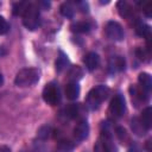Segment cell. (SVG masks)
<instances>
[{"label":"cell","mask_w":152,"mask_h":152,"mask_svg":"<svg viewBox=\"0 0 152 152\" xmlns=\"http://www.w3.org/2000/svg\"><path fill=\"white\" fill-rule=\"evenodd\" d=\"M140 120L141 122L144 124V126L150 129L152 127V108L151 107H146L142 113H141V116H140Z\"/></svg>","instance_id":"19"},{"label":"cell","mask_w":152,"mask_h":152,"mask_svg":"<svg viewBox=\"0 0 152 152\" xmlns=\"http://www.w3.org/2000/svg\"><path fill=\"white\" fill-rule=\"evenodd\" d=\"M80 86L77 82H69L66 86H65V89H64V93H65V96L66 99L69 100H76L78 96H80Z\"/></svg>","instance_id":"11"},{"label":"cell","mask_w":152,"mask_h":152,"mask_svg":"<svg viewBox=\"0 0 152 152\" xmlns=\"http://www.w3.org/2000/svg\"><path fill=\"white\" fill-rule=\"evenodd\" d=\"M37 6H38V8L42 7L43 10H48V8L50 7V2H49V1H39V2L37 4Z\"/></svg>","instance_id":"29"},{"label":"cell","mask_w":152,"mask_h":152,"mask_svg":"<svg viewBox=\"0 0 152 152\" xmlns=\"http://www.w3.org/2000/svg\"><path fill=\"white\" fill-rule=\"evenodd\" d=\"M76 5L78 6V8H80L82 12H88V10H89L88 2H86V1H77Z\"/></svg>","instance_id":"28"},{"label":"cell","mask_w":152,"mask_h":152,"mask_svg":"<svg viewBox=\"0 0 152 152\" xmlns=\"http://www.w3.org/2000/svg\"><path fill=\"white\" fill-rule=\"evenodd\" d=\"M40 78V71L37 68L20 69L14 78V83L18 87H30L36 84Z\"/></svg>","instance_id":"2"},{"label":"cell","mask_w":152,"mask_h":152,"mask_svg":"<svg viewBox=\"0 0 152 152\" xmlns=\"http://www.w3.org/2000/svg\"><path fill=\"white\" fill-rule=\"evenodd\" d=\"M89 135V125L86 119L80 120L74 127V137L77 141H83Z\"/></svg>","instance_id":"7"},{"label":"cell","mask_w":152,"mask_h":152,"mask_svg":"<svg viewBox=\"0 0 152 152\" xmlns=\"http://www.w3.org/2000/svg\"><path fill=\"white\" fill-rule=\"evenodd\" d=\"M74 148V144L70 140L62 139L57 144V151L58 152H71Z\"/></svg>","instance_id":"22"},{"label":"cell","mask_w":152,"mask_h":152,"mask_svg":"<svg viewBox=\"0 0 152 152\" xmlns=\"http://www.w3.org/2000/svg\"><path fill=\"white\" fill-rule=\"evenodd\" d=\"M125 68H126V61H125L124 57H121V56H113V57L109 58L108 70H109L110 74L124 71Z\"/></svg>","instance_id":"8"},{"label":"cell","mask_w":152,"mask_h":152,"mask_svg":"<svg viewBox=\"0 0 152 152\" xmlns=\"http://www.w3.org/2000/svg\"><path fill=\"white\" fill-rule=\"evenodd\" d=\"M59 12H61V14L63 17L71 19V18H74L75 8H74V6H72L71 2H63L61 5V7H59Z\"/></svg>","instance_id":"20"},{"label":"cell","mask_w":152,"mask_h":152,"mask_svg":"<svg viewBox=\"0 0 152 152\" xmlns=\"http://www.w3.org/2000/svg\"><path fill=\"white\" fill-rule=\"evenodd\" d=\"M52 133V128L50 125H43L42 127H39V129L37 131V137L42 140H46L50 134Z\"/></svg>","instance_id":"23"},{"label":"cell","mask_w":152,"mask_h":152,"mask_svg":"<svg viewBox=\"0 0 152 152\" xmlns=\"http://www.w3.org/2000/svg\"><path fill=\"white\" fill-rule=\"evenodd\" d=\"M81 113V107L78 103H71L64 109V115L69 119H76Z\"/></svg>","instance_id":"18"},{"label":"cell","mask_w":152,"mask_h":152,"mask_svg":"<svg viewBox=\"0 0 152 152\" xmlns=\"http://www.w3.org/2000/svg\"><path fill=\"white\" fill-rule=\"evenodd\" d=\"M23 24L30 31H34L38 28L40 24V14H39V8L36 4L30 2L28 7L23 14Z\"/></svg>","instance_id":"3"},{"label":"cell","mask_w":152,"mask_h":152,"mask_svg":"<svg viewBox=\"0 0 152 152\" xmlns=\"http://www.w3.org/2000/svg\"><path fill=\"white\" fill-rule=\"evenodd\" d=\"M84 75V71L83 69L80 66V65H72L68 72V77L71 82H77L80 81Z\"/></svg>","instance_id":"17"},{"label":"cell","mask_w":152,"mask_h":152,"mask_svg":"<svg viewBox=\"0 0 152 152\" xmlns=\"http://www.w3.org/2000/svg\"><path fill=\"white\" fill-rule=\"evenodd\" d=\"M134 30H135V33H137L139 37L145 38L146 40L151 38V27H150L147 24H144L142 21L137 20L135 26H134Z\"/></svg>","instance_id":"12"},{"label":"cell","mask_w":152,"mask_h":152,"mask_svg":"<svg viewBox=\"0 0 152 152\" xmlns=\"http://www.w3.org/2000/svg\"><path fill=\"white\" fill-rule=\"evenodd\" d=\"M84 152H87V151H84Z\"/></svg>","instance_id":"34"},{"label":"cell","mask_w":152,"mask_h":152,"mask_svg":"<svg viewBox=\"0 0 152 152\" xmlns=\"http://www.w3.org/2000/svg\"><path fill=\"white\" fill-rule=\"evenodd\" d=\"M125 110H126V102H125L124 96L120 95V94L115 95L112 99V101L109 103V107H108L109 118L112 120H118L125 114Z\"/></svg>","instance_id":"4"},{"label":"cell","mask_w":152,"mask_h":152,"mask_svg":"<svg viewBox=\"0 0 152 152\" xmlns=\"http://www.w3.org/2000/svg\"><path fill=\"white\" fill-rule=\"evenodd\" d=\"M108 95H109V88L107 86H103V84L96 86L88 93L86 97V106L89 109L95 110L108 97Z\"/></svg>","instance_id":"1"},{"label":"cell","mask_w":152,"mask_h":152,"mask_svg":"<svg viewBox=\"0 0 152 152\" xmlns=\"http://www.w3.org/2000/svg\"><path fill=\"white\" fill-rule=\"evenodd\" d=\"M104 31H106V36H107L110 40L121 42V40H124V38H125L124 28H122V26H121L118 21H114V20L108 21L107 25H106Z\"/></svg>","instance_id":"6"},{"label":"cell","mask_w":152,"mask_h":152,"mask_svg":"<svg viewBox=\"0 0 152 152\" xmlns=\"http://www.w3.org/2000/svg\"><path fill=\"white\" fill-rule=\"evenodd\" d=\"M131 128H132L133 133L139 135V137H142L148 132V129L144 126V124L141 122L140 118H138V116H133L131 119Z\"/></svg>","instance_id":"10"},{"label":"cell","mask_w":152,"mask_h":152,"mask_svg":"<svg viewBox=\"0 0 152 152\" xmlns=\"http://www.w3.org/2000/svg\"><path fill=\"white\" fill-rule=\"evenodd\" d=\"M116 8H118V12L120 14V17L122 18H129L133 15V8L132 6L125 1V0H120L116 2Z\"/></svg>","instance_id":"14"},{"label":"cell","mask_w":152,"mask_h":152,"mask_svg":"<svg viewBox=\"0 0 152 152\" xmlns=\"http://www.w3.org/2000/svg\"><path fill=\"white\" fill-rule=\"evenodd\" d=\"M115 132H116V135H118L119 140H120L122 144L129 140V138H128V135H127V132H126V129H125L124 127H116Z\"/></svg>","instance_id":"25"},{"label":"cell","mask_w":152,"mask_h":152,"mask_svg":"<svg viewBox=\"0 0 152 152\" xmlns=\"http://www.w3.org/2000/svg\"><path fill=\"white\" fill-rule=\"evenodd\" d=\"M0 6H1V1H0Z\"/></svg>","instance_id":"33"},{"label":"cell","mask_w":152,"mask_h":152,"mask_svg":"<svg viewBox=\"0 0 152 152\" xmlns=\"http://www.w3.org/2000/svg\"><path fill=\"white\" fill-rule=\"evenodd\" d=\"M138 83H139V87L141 89H144L146 93L150 94L151 89H152V78H151V75L147 74V72H140L139 76H138Z\"/></svg>","instance_id":"13"},{"label":"cell","mask_w":152,"mask_h":152,"mask_svg":"<svg viewBox=\"0 0 152 152\" xmlns=\"http://www.w3.org/2000/svg\"><path fill=\"white\" fill-rule=\"evenodd\" d=\"M70 30L75 33H88L91 30V24L88 21H76L70 25Z\"/></svg>","instance_id":"16"},{"label":"cell","mask_w":152,"mask_h":152,"mask_svg":"<svg viewBox=\"0 0 152 152\" xmlns=\"http://www.w3.org/2000/svg\"><path fill=\"white\" fill-rule=\"evenodd\" d=\"M42 95H43V100L50 106H56L61 101V91H59L58 84H56L53 82L48 83L44 87Z\"/></svg>","instance_id":"5"},{"label":"cell","mask_w":152,"mask_h":152,"mask_svg":"<svg viewBox=\"0 0 152 152\" xmlns=\"http://www.w3.org/2000/svg\"><path fill=\"white\" fill-rule=\"evenodd\" d=\"M83 62L86 64V68L89 71H94L99 66V64H100V56L96 52H88L84 56Z\"/></svg>","instance_id":"9"},{"label":"cell","mask_w":152,"mask_h":152,"mask_svg":"<svg viewBox=\"0 0 152 152\" xmlns=\"http://www.w3.org/2000/svg\"><path fill=\"white\" fill-rule=\"evenodd\" d=\"M8 30H10V25H8L7 20L2 15H0V36L6 34L8 32Z\"/></svg>","instance_id":"26"},{"label":"cell","mask_w":152,"mask_h":152,"mask_svg":"<svg viewBox=\"0 0 152 152\" xmlns=\"http://www.w3.org/2000/svg\"><path fill=\"white\" fill-rule=\"evenodd\" d=\"M151 139H148L147 141H146V151L147 152H152V150H151Z\"/></svg>","instance_id":"31"},{"label":"cell","mask_w":152,"mask_h":152,"mask_svg":"<svg viewBox=\"0 0 152 152\" xmlns=\"http://www.w3.org/2000/svg\"><path fill=\"white\" fill-rule=\"evenodd\" d=\"M135 55L141 62H148L150 56H151V53L146 49H142V48H137L135 49Z\"/></svg>","instance_id":"24"},{"label":"cell","mask_w":152,"mask_h":152,"mask_svg":"<svg viewBox=\"0 0 152 152\" xmlns=\"http://www.w3.org/2000/svg\"><path fill=\"white\" fill-rule=\"evenodd\" d=\"M0 152H11V148L6 145H2L0 144Z\"/></svg>","instance_id":"30"},{"label":"cell","mask_w":152,"mask_h":152,"mask_svg":"<svg viewBox=\"0 0 152 152\" xmlns=\"http://www.w3.org/2000/svg\"><path fill=\"white\" fill-rule=\"evenodd\" d=\"M2 83H4V77H2V75L0 74V86H2Z\"/></svg>","instance_id":"32"},{"label":"cell","mask_w":152,"mask_h":152,"mask_svg":"<svg viewBox=\"0 0 152 152\" xmlns=\"http://www.w3.org/2000/svg\"><path fill=\"white\" fill-rule=\"evenodd\" d=\"M69 65V58L66 56V53L62 50L58 51V56L56 58V62H55V68H56V71L57 72H61L63 71L66 66Z\"/></svg>","instance_id":"15"},{"label":"cell","mask_w":152,"mask_h":152,"mask_svg":"<svg viewBox=\"0 0 152 152\" xmlns=\"http://www.w3.org/2000/svg\"><path fill=\"white\" fill-rule=\"evenodd\" d=\"M28 5H30V2H27V1H19V2L13 4V7H12L13 15H15V17L21 15L23 17V14L26 11V8L28 7Z\"/></svg>","instance_id":"21"},{"label":"cell","mask_w":152,"mask_h":152,"mask_svg":"<svg viewBox=\"0 0 152 152\" xmlns=\"http://www.w3.org/2000/svg\"><path fill=\"white\" fill-rule=\"evenodd\" d=\"M141 6H142V12H144V14L147 17V18H150L151 17V8H152V4L151 2H145V4H140Z\"/></svg>","instance_id":"27"}]
</instances>
